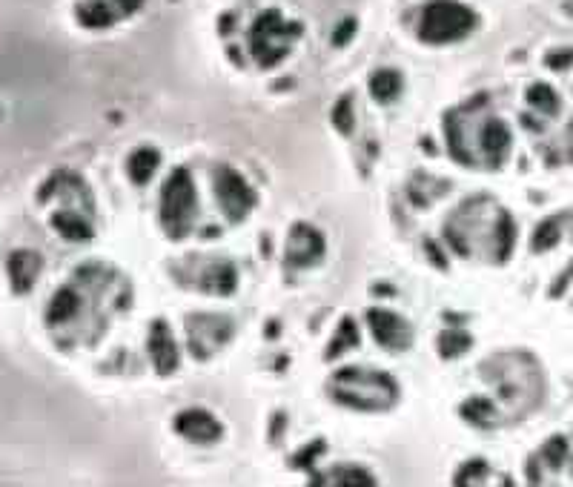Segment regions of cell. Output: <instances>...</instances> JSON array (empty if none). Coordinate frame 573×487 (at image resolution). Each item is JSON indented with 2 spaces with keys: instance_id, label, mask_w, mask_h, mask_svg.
Returning a JSON list of instances; mask_svg holds the SVG:
<instances>
[{
  "instance_id": "cell-1",
  "label": "cell",
  "mask_w": 573,
  "mask_h": 487,
  "mask_svg": "<svg viewBox=\"0 0 573 487\" xmlns=\"http://www.w3.org/2000/svg\"><path fill=\"white\" fill-rule=\"evenodd\" d=\"M192 212H195V190L187 172H175L170 175L167 187H164V221L175 227V233H184L190 224Z\"/></svg>"
},
{
  "instance_id": "cell-2",
  "label": "cell",
  "mask_w": 573,
  "mask_h": 487,
  "mask_svg": "<svg viewBox=\"0 0 573 487\" xmlns=\"http://www.w3.org/2000/svg\"><path fill=\"white\" fill-rule=\"evenodd\" d=\"M467 29V15L459 6H436L427 15L422 35L433 38V41H445V38H456Z\"/></svg>"
},
{
  "instance_id": "cell-3",
  "label": "cell",
  "mask_w": 573,
  "mask_h": 487,
  "mask_svg": "<svg viewBox=\"0 0 573 487\" xmlns=\"http://www.w3.org/2000/svg\"><path fill=\"white\" fill-rule=\"evenodd\" d=\"M215 192H218V198H221L224 210L230 212L233 218H241L244 210L253 204V192L247 190V184H244L238 175H233L230 170H221L218 181H215Z\"/></svg>"
},
{
  "instance_id": "cell-4",
  "label": "cell",
  "mask_w": 573,
  "mask_h": 487,
  "mask_svg": "<svg viewBox=\"0 0 573 487\" xmlns=\"http://www.w3.org/2000/svg\"><path fill=\"white\" fill-rule=\"evenodd\" d=\"M178 427H181L184 436L198 439V442H210V439H215V433H218V424L213 422V416H207L201 410H192L187 416H181Z\"/></svg>"
},
{
  "instance_id": "cell-5",
  "label": "cell",
  "mask_w": 573,
  "mask_h": 487,
  "mask_svg": "<svg viewBox=\"0 0 573 487\" xmlns=\"http://www.w3.org/2000/svg\"><path fill=\"white\" fill-rule=\"evenodd\" d=\"M38 267H41V261H38V255L32 253H18L12 258V264H9V270H12V281H15V287L18 290H26L35 278H38Z\"/></svg>"
},
{
  "instance_id": "cell-6",
  "label": "cell",
  "mask_w": 573,
  "mask_h": 487,
  "mask_svg": "<svg viewBox=\"0 0 573 487\" xmlns=\"http://www.w3.org/2000/svg\"><path fill=\"white\" fill-rule=\"evenodd\" d=\"M152 356H155V361H158L161 370H170V364H175V347H172V341L167 339V327H164V324L155 327Z\"/></svg>"
},
{
  "instance_id": "cell-7",
  "label": "cell",
  "mask_w": 573,
  "mask_h": 487,
  "mask_svg": "<svg viewBox=\"0 0 573 487\" xmlns=\"http://www.w3.org/2000/svg\"><path fill=\"white\" fill-rule=\"evenodd\" d=\"M373 330L384 344H396V339L402 336V321L396 316H387V313H376L373 316Z\"/></svg>"
},
{
  "instance_id": "cell-8",
  "label": "cell",
  "mask_w": 573,
  "mask_h": 487,
  "mask_svg": "<svg viewBox=\"0 0 573 487\" xmlns=\"http://www.w3.org/2000/svg\"><path fill=\"white\" fill-rule=\"evenodd\" d=\"M155 152H138L132 161H129V172H132V178L135 181H147L152 170H155Z\"/></svg>"
},
{
  "instance_id": "cell-9",
  "label": "cell",
  "mask_w": 573,
  "mask_h": 487,
  "mask_svg": "<svg viewBox=\"0 0 573 487\" xmlns=\"http://www.w3.org/2000/svg\"><path fill=\"white\" fill-rule=\"evenodd\" d=\"M485 147L490 155H502V149L508 147V132L502 129V124H488L485 129Z\"/></svg>"
},
{
  "instance_id": "cell-10",
  "label": "cell",
  "mask_w": 573,
  "mask_h": 487,
  "mask_svg": "<svg viewBox=\"0 0 573 487\" xmlns=\"http://www.w3.org/2000/svg\"><path fill=\"white\" fill-rule=\"evenodd\" d=\"M75 304H78V301H75V298L69 296V293H61V296H58V298H55V301H52V318H58V321H64V318L69 316L72 310H75Z\"/></svg>"
},
{
  "instance_id": "cell-11",
  "label": "cell",
  "mask_w": 573,
  "mask_h": 487,
  "mask_svg": "<svg viewBox=\"0 0 573 487\" xmlns=\"http://www.w3.org/2000/svg\"><path fill=\"white\" fill-rule=\"evenodd\" d=\"M373 86H376V95H382V98H390L393 92H396V75H387V72H382L376 81H373Z\"/></svg>"
}]
</instances>
